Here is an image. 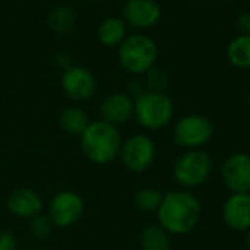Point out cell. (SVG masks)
Wrapping results in <instances>:
<instances>
[{
	"mask_svg": "<svg viewBox=\"0 0 250 250\" xmlns=\"http://www.w3.org/2000/svg\"><path fill=\"white\" fill-rule=\"evenodd\" d=\"M144 85L146 91L164 92L168 85V76L163 69L154 66L144 75Z\"/></svg>",
	"mask_w": 250,
	"mask_h": 250,
	"instance_id": "cell-21",
	"label": "cell"
},
{
	"mask_svg": "<svg viewBox=\"0 0 250 250\" xmlns=\"http://www.w3.org/2000/svg\"><path fill=\"white\" fill-rule=\"evenodd\" d=\"M226 226L237 233L250 230V193H231L223 205Z\"/></svg>",
	"mask_w": 250,
	"mask_h": 250,
	"instance_id": "cell-12",
	"label": "cell"
},
{
	"mask_svg": "<svg viewBox=\"0 0 250 250\" xmlns=\"http://www.w3.org/2000/svg\"><path fill=\"white\" fill-rule=\"evenodd\" d=\"M202 217L201 201L189 190H171L163 195L157 209L158 226L170 236H183L196 229Z\"/></svg>",
	"mask_w": 250,
	"mask_h": 250,
	"instance_id": "cell-1",
	"label": "cell"
},
{
	"mask_svg": "<svg viewBox=\"0 0 250 250\" xmlns=\"http://www.w3.org/2000/svg\"><path fill=\"white\" fill-rule=\"evenodd\" d=\"M163 201V193L155 188H142L135 195V205L144 212H157Z\"/></svg>",
	"mask_w": 250,
	"mask_h": 250,
	"instance_id": "cell-20",
	"label": "cell"
},
{
	"mask_svg": "<svg viewBox=\"0 0 250 250\" xmlns=\"http://www.w3.org/2000/svg\"><path fill=\"white\" fill-rule=\"evenodd\" d=\"M83 208L85 204L81 195L73 190H62L51 198L47 215L50 217L54 227L67 229L81 220Z\"/></svg>",
	"mask_w": 250,
	"mask_h": 250,
	"instance_id": "cell-8",
	"label": "cell"
},
{
	"mask_svg": "<svg viewBox=\"0 0 250 250\" xmlns=\"http://www.w3.org/2000/svg\"><path fill=\"white\" fill-rule=\"evenodd\" d=\"M89 1H100V0H89Z\"/></svg>",
	"mask_w": 250,
	"mask_h": 250,
	"instance_id": "cell-30",
	"label": "cell"
},
{
	"mask_svg": "<svg viewBox=\"0 0 250 250\" xmlns=\"http://www.w3.org/2000/svg\"><path fill=\"white\" fill-rule=\"evenodd\" d=\"M60 85L64 95L78 103L91 100L97 91V79L94 73L79 64H70L63 70Z\"/></svg>",
	"mask_w": 250,
	"mask_h": 250,
	"instance_id": "cell-9",
	"label": "cell"
},
{
	"mask_svg": "<svg viewBox=\"0 0 250 250\" xmlns=\"http://www.w3.org/2000/svg\"><path fill=\"white\" fill-rule=\"evenodd\" d=\"M7 211L19 220H31L42 212L44 204L41 196L29 188H18L7 195Z\"/></svg>",
	"mask_w": 250,
	"mask_h": 250,
	"instance_id": "cell-14",
	"label": "cell"
},
{
	"mask_svg": "<svg viewBox=\"0 0 250 250\" xmlns=\"http://www.w3.org/2000/svg\"><path fill=\"white\" fill-rule=\"evenodd\" d=\"M246 100H248V104L250 105V89H249V92H248V97H246Z\"/></svg>",
	"mask_w": 250,
	"mask_h": 250,
	"instance_id": "cell-28",
	"label": "cell"
},
{
	"mask_svg": "<svg viewBox=\"0 0 250 250\" xmlns=\"http://www.w3.org/2000/svg\"><path fill=\"white\" fill-rule=\"evenodd\" d=\"M246 246H248V249L250 250V230L246 233Z\"/></svg>",
	"mask_w": 250,
	"mask_h": 250,
	"instance_id": "cell-27",
	"label": "cell"
},
{
	"mask_svg": "<svg viewBox=\"0 0 250 250\" xmlns=\"http://www.w3.org/2000/svg\"><path fill=\"white\" fill-rule=\"evenodd\" d=\"M214 135V125L202 114H186L180 117L173 129V141L185 149H202Z\"/></svg>",
	"mask_w": 250,
	"mask_h": 250,
	"instance_id": "cell-6",
	"label": "cell"
},
{
	"mask_svg": "<svg viewBox=\"0 0 250 250\" xmlns=\"http://www.w3.org/2000/svg\"><path fill=\"white\" fill-rule=\"evenodd\" d=\"M119 157L127 171L135 174L145 173L155 161L157 146L148 135L135 133L123 141Z\"/></svg>",
	"mask_w": 250,
	"mask_h": 250,
	"instance_id": "cell-7",
	"label": "cell"
},
{
	"mask_svg": "<svg viewBox=\"0 0 250 250\" xmlns=\"http://www.w3.org/2000/svg\"><path fill=\"white\" fill-rule=\"evenodd\" d=\"M18 249V240L16 236L10 231H1L0 233V250H16Z\"/></svg>",
	"mask_w": 250,
	"mask_h": 250,
	"instance_id": "cell-23",
	"label": "cell"
},
{
	"mask_svg": "<svg viewBox=\"0 0 250 250\" xmlns=\"http://www.w3.org/2000/svg\"><path fill=\"white\" fill-rule=\"evenodd\" d=\"M133 111L135 100L129 97L126 92H113L108 97H105L100 105L101 120L117 127L133 119Z\"/></svg>",
	"mask_w": 250,
	"mask_h": 250,
	"instance_id": "cell-13",
	"label": "cell"
},
{
	"mask_svg": "<svg viewBox=\"0 0 250 250\" xmlns=\"http://www.w3.org/2000/svg\"><path fill=\"white\" fill-rule=\"evenodd\" d=\"M120 66L130 75H145L158 60V45L146 34H130L117 47Z\"/></svg>",
	"mask_w": 250,
	"mask_h": 250,
	"instance_id": "cell-3",
	"label": "cell"
},
{
	"mask_svg": "<svg viewBox=\"0 0 250 250\" xmlns=\"http://www.w3.org/2000/svg\"><path fill=\"white\" fill-rule=\"evenodd\" d=\"M163 10L157 0H129L123 7V19L127 26L135 29H148L161 19Z\"/></svg>",
	"mask_w": 250,
	"mask_h": 250,
	"instance_id": "cell-11",
	"label": "cell"
},
{
	"mask_svg": "<svg viewBox=\"0 0 250 250\" xmlns=\"http://www.w3.org/2000/svg\"><path fill=\"white\" fill-rule=\"evenodd\" d=\"M227 59L237 69H250V34H240L227 45Z\"/></svg>",
	"mask_w": 250,
	"mask_h": 250,
	"instance_id": "cell-18",
	"label": "cell"
},
{
	"mask_svg": "<svg viewBox=\"0 0 250 250\" xmlns=\"http://www.w3.org/2000/svg\"><path fill=\"white\" fill-rule=\"evenodd\" d=\"M226 1H239V0H226Z\"/></svg>",
	"mask_w": 250,
	"mask_h": 250,
	"instance_id": "cell-29",
	"label": "cell"
},
{
	"mask_svg": "<svg viewBox=\"0 0 250 250\" xmlns=\"http://www.w3.org/2000/svg\"><path fill=\"white\" fill-rule=\"evenodd\" d=\"M28 221H29V233L37 240L47 239L51 234L53 229H54V224L51 223L50 217L45 215V214H42V212L38 214V215H35V217H32Z\"/></svg>",
	"mask_w": 250,
	"mask_h": 250,
	"instance_id": "cell-22",
	"label": "cell"
},
{
	"mask_svg": "<svg viewBox=\"0 0 250 250\" xmlns=\"http://www.w3.org/2000/svg\"><path fill=\"white\" fill-rule=\"evenodd\" d=\"M76 23L75 10L67 4H59L53 7L47 16V25L56 35H66L69 31L73 29Z\"/></svg>",
	"mask_w": 250,
	"mask_h": 250,
	"instance_id": "cell-17",
	"label": "cell"
},
{
	"mask_svg": "<svg viewBox=\"0 0 250 250\" xmlns=\"http://www.w3.org/2000/svg\"><path fill=\"white\" fill-rule=\"evenodd\" d=\"M79 138L85 157L98 166L114 161L119 157L123 144L119 127L101 119L91 122Z\"/></svg>",
	"mask_w": 250,
	"mask_h": 250,
	"instance_id": "cell-2",
	"label": "cell"
},
{
	"mask_svg": "<svg viewBox=\"0 0 250 250\" xmlns=\"http://www.w3.org/2000/svg\"><path fill=\"white\" fill-rule=\"evenodd\" d=\"M59 123L66 133L73 136H81L85 132V129L89 126L91 120L83 108L78 105H69L62 110L59 116Z\"/></svg>",
	"mask_w": 250,
	"mask_h": 250,
	"instance_id": "cell-16",
	"label": "cell"
},
{
	"mask_svg": "<svg viewBox=\"0 0 250 250\" xmlns=\"http://www.w3.org/2000/svg\"><path fill=\"white\" fill-rule=\"evenodd\" d=\"M146 89H145V85H144V82H139V81H132V82H129L127 83V88H126V94L129 95V97H132L133 100H136L139 95H142L144 92H145Z\"/></svg>",
	"mask_w": 250,
	"mask_h": 250,
	"instance_id": "cell-24",
	"label": "cell"
},
{
	"mask_svg": "<svg viewBox=\"0 0 250 250\" xmlns=\"http://www.w3.org/2000/svg\"><path fill=\"white\" fill-rule=\"evenodd\" d=\"M211 173L212 158L204 149H186L173 166V177L185 189L202 186Z\"/></svg>",
	"mask_w": 250,
	"mask_h": 250,
	"instance_id": "cell-5",
	"label": "cell"
},
{
	"mask_svg": "<svg viewBox=\"0 0 250 250\" xmlns=\"http://www.w3.org/2000/svg\"><path fill=\"white\" fill-rule=\"evenodd\" d=\"M237 26L242 34H250V12H243L237 16Z\"/></svg>",
	"mask_w": 250,
	"mask_h": 250,
	"instance_id": "cell-25",
	"label": "cell"
},
{
	"mask_svg": "<svg viewBox=\"0 0 250 250\" xmlns=\"http://www.w3.org/2000/svg\"><path fill=\"white\" fill-rule=\"evenodd\" d=\"M127 37V23L122 16H108L103 19L97 28V38L101 45L119 47Z\"/></svg>",
	"mask_w": 250,
	"mask_h": 250,
	"instance_id": "cell-15",
	"label": "cell"
},
{
	"mask_svg": "<svg viewBox=\"0 0 250 250\" xmlns=\"http://www.w3.org/2000/svg\"><path fill=\"white\" fill-rule=\"evenodd\" d=\"M56 63H57L60 67H63V70H64L66 67H69V66H70L69 54H66V53H59V54L56 56Z\"/></svg>",
	"mask_w": 250,
	"mask_h": 250,
	"instance_id": "cell-26",
	"label": "cell"
},
{
	"mask_svg": "<svg viewBox=\"0 0 250 250\" xmlns=\"http://www.w3.org/2000/svg\"><path fill=\"white\" fill-rule=\"evenodd\" d=\"M174 117L173 100L166 92L145 91L135 100L133 119L146 130H160Z\"/></svg>",
	"mask_w": 250,
	"mask_h": 250,
	"instance_id": "cell-4",
	"label": "cell"
},
{
	"mask_svg": "<svg viewBox=\"0 0 250 250\" xmlns=\"http://www.w3.org/2000/svg\"><path fill=\"white\" fill-rule=\"evenodd\" d=\"M142 250H170V234L158 224L146 226L139 236Z\"/></svg>",
	"mask_w": 250,
	"mask_h": 250,
	"instance_id": "cell-19",
	"label": "cell"
},
{
	"mask_svg": "<svg viewBox=\"0 0 250 250\" xmlns=\"http://www.w3.org/2000/svg\"><path fill=\"white\" fill-rule=\"evenodd\" d=\"M123 1H125V3H126V1H129V0H123Z\"/></svg>",
	"mask_w": 250,
	"mask_h": 250,
	"instance_id": "cell-31",
	"label": "cell"
},
{
	"mask_svg": "<svg viewBox=\"0 0 250 250\" xmlns=\"http://www.w3.org/2000/svg\"><path fill=\"white\" fill-rule=\"evenodd\" d=\"M221 179L231 193H250V155L234 152L221 166Z\"/></svg>",
	"mask_w": 250,
	"mask_h": 250,
	"instance_id": "cell-10",
	"label": "cell"
}]
</instances>
